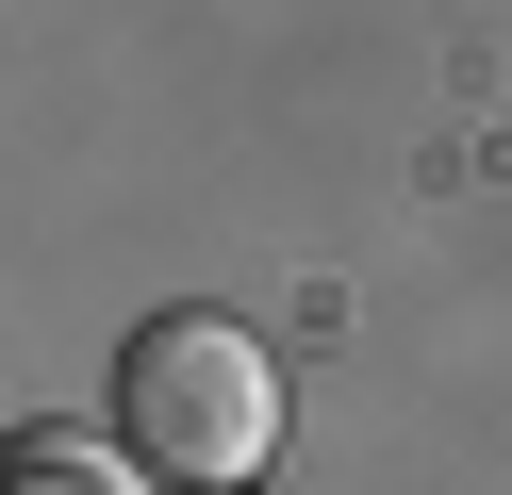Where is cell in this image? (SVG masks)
Here are the masks:
<instances>
[{"instance_id":"cell-1","label":"cell","mask_w":512,"mask_h":495,"mask_svg":"<svg viewBox=\"0 0 512 495\" xmlns=\"http://www.w3.org/2000/svg\"><path fill=\"white\" fill-rule=\"evenodd\" d=\"M116 446H133L149 479H182V495H248V462L281 446V363H265V330H232V314H149L133 347H116Z\"/></svg>"},{"instance_id":"cell-2","label":"cell","mask_w":512,"mask_h":495,"mask_svg":"<svg viewBox=\"0 0 512 495\" xmlns=\"http://www.w3.org/2000/svg\"><path fill=\"white\" fill-rule=\"evenodd\" d=\"M17 462H34L17 495H100V446H83V429H17Z\"/></svg>"}]
</instances>
